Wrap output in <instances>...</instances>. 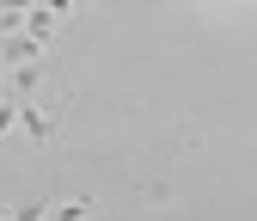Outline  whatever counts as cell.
I'll return each instance as SVG.
<instances>
[{"label": "cell", "instance_id": "1", "mask_svg": "<svg viewBox=\"0 0 257 221\" xmlns=\"http://www.w3.org/2000/svg\"><path fill=\"white\" fill-rule=\"evenodd\" d=\"M19 129H25L31 141H49V135H55V117H49V111H37V105H25V99H19Z\"/></svg>", "mask_w": 257, "mask_h": 221}, {"label": "cell", "instance_id": "2", "mask_svg": "<svg viewBox=\"0 0 257 221\" xmlns=\"http://www.w3.org/2000/svg\"><path fill=\"white\" fill-rule=\"evenodd\" d=\"M49 197H31V203H7V221H49Z\"/></svg>", "mask_w": 257, "mask_h": 221}, {"label": "cell", "instance_id": "3", "mask_svg": "<svg viewBox=\"0 0 257 221\" xmlns=\"http://www.w3.org/2000/svg\"><path fill=\"white\" fill-rule=\"evenodd\" d=\"M55 19H61V13H49V7H31V37H37V43H49Z\"/></svg>", "mask_w": 257, "mask_h": 221}, {"label": "cell", "instance_id": "4", "mask_svg": "<svg viewBox=\"0 0 257 221\" xmlns=\"http://www.w3.org/2000/svg\"><path fill=\"white\" fill-rule=\"evenodd\" d=\"M19 129V99H0V135Z\"/></svg>", "mask_w": 257, "mask_h": 221}, {"label": "cell", "instance_id": "5", "mask_svg": "<svg viewBox=\"0 0 257 221\" xmlns=\"http://www.w3.org/2000/svg\"><path fill=\"white\" fill-rule=\"evenodd\" d=\"M0 221H7V209H0Z\"/></svg>", "mask_w": 257, "mask_h": 221}]
</instances>
